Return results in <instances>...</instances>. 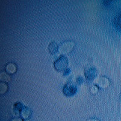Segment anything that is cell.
I'll use <instances>...</instances> for the list:
<instances>
[{
    "label": "cell",
    "mask_w": 121,
    "mask_h": 121,
    "mask_svg": "<svg viewBox=\"0 0 121 121\" xmlns=\"http://www.w3.org/2000/svg\"><path fill=\"white\" fill-rule=\"evenodd\" d=\"M70 71V69H66L64 70V75H67V74H69Z\"/></svg>",
    "instance_id": "15"
},
{
    "label": "cell",
    "mask_w": 121,
    "mask_h": 121,
    "mask_svg": "<svg viewBox=\"0 0 121 121\" xmlns=\"http://www.w3.org/2000/svg\"><path fill=\"white\" fill-rule=\"evenodd\" d=\"M94 82L101 88H106L110 84V80L105 76H100L94 79Z\"/></svg>",
    "instance_id": "4"
},
{
    "label": "cell",
    "mask_w": 121,
    "mask_h": 121,
    "mask_svg": "<svg viewBox=\"0 0 121 121\" xmlns=\"http://www.w3.org/2000/svg\"><path fill=\"white\" fill-rule=\"evenodd\" d=\"M87 121H99V120L96 119H90L87 120Z\"/></svg>",
    "instance_id": "16"
},
{
    "label": "cell",
    "mask_w": 121,
    "mask_h": 121,
    "mask_svg": "<svg viewBox=\"0 0 121 121\" xmlns=\"http://www.w3.org/2000/svg\"><path fill=\"white\" fill-rule=\"evenodd\" d=\"M22 121L21 119L16 118V119H13L12 121Z\"/></svg>",
    "instance_id": "17"
},
{
    "label": "cell",
    "mask_w": 121,
    "mask_h": 121,
    "mask_svg": "<svg viewBox=\"0 0 121 121\" xmlns=\"http://www.w3.org/2000/svg\"><path fill=\"white\" fill-rule=\"evenodd\" d=\"M116 21H117V24L119 26L121 27V14L118 15L117 19H116Z\"/></svg>",
    "instance_id": "12"
},
{
    "label": "cell",
    "mask_w": 121,
    "mask_h": 121,
    "mask_svg": "<svg viewBox=\"0 0 121 121\" xmlns=\"http://www.w3.org/2000/svg\"><path fill=\"white\" fill-rule=\"evenodd\" d=\"M77 91L76 85L73 82H68L63 88V92L67 96H71L76 93Z\"/></svg>",
    "instance_id": "3"
},
{
    "label": "cell",
    "mask_w": 121,
    "mask_h": 121,
    "mask_svg": "<svg viewBox=\"0 0 121 121\" xmlns=\"http://www.w3.org/2000/svg\"><path fill=\"white\" fill-rule=\"evenodd\" d=\"M22 108H23L22 105L20 102H17L13 106V112L16 114H18L20 113V112Z\"/></svg>",
    "instance_id": "9"
},
{
    "label": "cell",
    "mask_w": 121,
    "mask_h": 121,
    "mask_svg": "<svg viewBox=\"0 0 121 121\" xmlns=\"http://www.w3.org/2000/svg\"><path fill=\"white\" fill-rule=\"evenodd\" d=\"M91 91L93 93H96L98 91V87H97L96 86H95V85H93L92 87H91Z\"/></svg>",
    "instance_id": "13"
},
{
    "label": "cell",
    "mask_w": 121,
    "mask_h": 121,
    "mask_svg": "<svg viewBox=\"0 0 121 121\" xmlns=\"http://www.w3.org/2000/svg\"><path fill=\"white\" fill-rule=\"evenodd\" d=\"M1 86V93H4L7 91V85L5 82H1L0 84Z\"/></svg>",
    "instance_id": "11"
},
{
    "label": "cell",
    "mask_w": 121,
    "mask_h": 121,
    "mask_svg": "<svg viewBox=\"0 0 121 121\" xmlns=\"http://www.w3.org/2000/svg\"><path fill=\"white\" fill-rule=\"evenodd\" d=\"M83 81H84V79H83V78L81 77V76H79V77L77 78V79H76V81H77V82L78 83V84H81V83H82L83 82Z\"/></svg>",
    "instance_id": "14"
},
{
    "label": "cell",
    "mask_w": 121,
    "mask_h": 121,
    "mask_svg": "<svg viewBox=\"0 0 121 121\" xmlns=\"http://www.w3.org/2000/svg\"><path fill=\"white\" fill-rule=\"evenodd\" d=\"M58 48H59V47H58V44L55 41L51 42L48 45V49H49L50 52L52 53L56 52L58 50Z\"/></svg>",
    "instance_id": "7"
},
{
    "label": "cell",
    "mask_w": 121,
    "mask_h": 121,
    "mask_svg": "<svg viewBox=\"0 0 121 121\" xmlns=\"http://www.w3.org/2000/svg\"><path fill=\"white\" fill-rule=\"evenodd\" d=\"M20 114L23 118L26 119L30 116V111L28 108L24 107L22 108V110L20 112Z\"/></svg>",
    "instance_id": "8"
},
{
    "label": "cell",
    "mask_w": 121,
    "mask_h": 121,
    "mask_svg": "<svg viewBox=\"0 0 121 121\" xmlns=\"http://www.w3.org/2000/svg\"><path fill=\"white\" fill-rule=\"evenodd\" d=\"M0 76H1V80L3 81L9 82L10 80V76L6 72H1Z\"/></svg>",
    "instance_id": "10"
},
{
    "label": "cell",
    "mask_w": 121,
    "mask_h": 121,
    "mask_svg": "<svg viewBox=\"0 0 121 121\" xmlns=\"http://www.w3.org/2000/svg\"><path fill=\"white\" fill-rule=\"evenodd\" d=\"M68 65V59L66 56L61 55L55 60L54 65L55 69L59 71L65 70L67 69Z\"/></svg>",
    "instance_id": "2"
},
{
    "label": "cell",
    "mask_w": 121,
    "mask_h": 121,
    "mask_svg": "<svg viewBox=\"0 0 121 121\" xmlns=\"http://www.w3.org/2000/svg\"><path fill=\"white\" fill-rule=\"evenodd\" d=\"M6 70L7 73H13L17 70V66L13 63H9L6 65Z\"/></svg>",
    "instance_id": "6"
},
{
    "label": "cell",
    "mask_w": 121,
    "mask_h": 121,
    "mask_svg": "<svg viewBox=\"0 0 121 121\" xmlns=\"http://www.w3.org/2000/svg\"><path fill=\"white\" fill-rule=\"evenodd\" d=\"M97 70L93 66H88L85 70V76L88 79L91 80L96 78L97 75Z\"/></svg>",
    "instance_id": "5"
},
{
    "label": "cell",
    "mask_w": 121,
    "mask_h": 121,
    "mask_svg": "<svg viewBox=\"0 0 121 121\" xmlns=\"http://www.w3.org/2000/svg\"><path fill=\"white\" fill-rule=\"evenodd\" d=\"M74 45H75V43L73 41H71V40L66 41L63 42L62 44H60L58 50L60 53H69L73 49Z\"/></svg>",
    "instance_id": "1"
}]
</instances>
